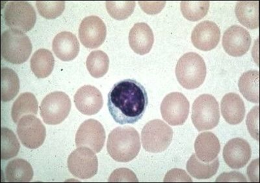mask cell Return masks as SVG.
Returning <instances> with one entry per match:
<instances>
[{
  "label": "cell",
  "instance_id": "cell-9",
  "mask_svg": "<svg viewBox=\"0 0 260 183\" xmlns=\"http://www.w3.org/2000/svg\"><path fill=\"white\" fill-rule=\"evenodd\" d=\"M67 164L70 172L81 179L94 177L99 170V161L95 152L86 147L78 148L72 152Z\"/></svg>",
  "mask_w": 260,
  "mask_h": 183
},
{
  "label": "cell",
  "instance_id": "cell-15",
  "mask_svg": "<svg viewBox=\"0 0 260 183\" xmlns=\"http://www.w3.org/2000/svg\"><path fill=\"white\" fill-rule=\"evenodd\" d=\"M249 143L241 138L232 139L224 146L223 158L230 168L238 170L245 167L251 158Z\"/></svg>",
  "mask_w": 260,
  "mask_h": 183
},
{
  "label": "cell",
  "instance_id": "cell-7",
  "mask_svg": "<svg viewBox=\"0 0 260 183\" xmlns=\"http://www.w3.org/2000/svg\"><path fill=\"white\" fill-rule=\"evenodd\" d=\"M5 23L11 29L26 32L36 25L37 15L28 2L13 1L7 5L4 13Z\"/></svg>",
  "mask_w": 260,
  "mask_h": 183
},
{
  "label": "cell",
  "instance_id": "cell-3",
  "mask_svg": "<svg viewBox=\"0 0 260 183\" xmlns=\"http://www.w3.org/2000/svg\"><path fill=\"white\" fill-rule=\"evenodd\" d=\"M178 82L187 89H194L203 84L206 76L204 59L196 53H187L178 60L176 66Z\"/></svg>",
  "mask_w": 260,
  "mask_h": 183
},
{
  "label": "cell",
  "instance_id": "cell-2",
  "mask_svg": "<svg viewBox=\"0 0 260 183\" xmlns=\"http://www.w3.org/2000/svg\"><path fill=\"white\" fill-rule=\"evenodd\" d=\"M107 150L115 161L127 163L136 158L141 150L140 136L133 127H117L109 135Z\"/></svg>",
  "mask_w": 260,
  "mask_h": 183
},
{
  "label": "cell",
  "instance_id": "cell-11",
  "mask_svg": "<svg viewBox=\"0 0 260 183\" xmlns=\"http://www.w3.org/2000/svg\"><path fill=\"white\" fill-rule=\"evenodd\" d=\"M17 134L25 147L37 149L45 142L46 127L36 116L25 115L18 122Z\"/></svg>",
  "mask_w": 260,
  "mask_h": 183
},
{
  "label": "cell",
  "instance_id": "cell-35",
  "mask_svg": "<svg viewBox=\"0 0 260 183\" xmlns=\"http://www.w3.org/2000/svg\"><path fill=\"white\" fill-rule=\"evenodd\" d=\"M108 182H139L134 171L127 168H119L113 171Z\"/></svg>",
  "mask_w": 260,
  "mask_h": 183
},
{
  "label": "cell",
  "instance_id": "cell-5",
  "mask_svg": "<svg viewBox=\"0 0 260 183\" xmlns=\"http://www.w3.org/2000/svg\"><path fill=\"white\" fill-rule=\"evenodd\" d=\"M191 119L199 131L215 128L220 120L219 103L215 97L208 94L197 97L192 104Z\"/></svg>",
  "mask_w": 260,
  "mask_h": 183
},
{
  "label": "cell",
  "instance_id": "cell-25",
  "mask_svg": "<svg viewBox=\"0 0 260 183\" xmlns=\"http://www.w3.org/2000/svg\"><path fill=\"white\" fill-rule=\"evenodd\" d=\"M39 104L36 96L31 93L26 92L20 94L13 103L11 116L15 123L24 116L36 115L38 113Z\"/></svg>",
  "mask_w": 260,
  "mask_h": 183
},
{
  "label": "cell",
  "instance_id": "cell-32",
  "mask_svg": "<svg viewBox=\"0 0 260 183\" xmlns=\"http://www.w3.org/2000/svg\"><path fill=\"white\" fill-rule=\"evenodd\" d=\"M106 4L107 11L111 17L117 20H124L134 13L136 3L134 1H108Z\"/></svg>",
  "mask_w": 260,
  "mask_h": 183
},
{
  "label": "cell",
  "instance_id": "cell-26",
  "mask_svg": "<svg viewBox=\"0 0 260 183\" xmlns=\"http://www.w3.org/2000/svg\"><path fill=\"white\" fill-rule=\"evenodd\" d=\"M189 174L198 179H208L217 173L219 168V159L216 158L210 163H204L193 154L188 161L186 166Z\"/></svg>",
  "mask_w": 260,
  "mask_h": 183
},
{
  "label": "cell",
  "instance_id": "cell-34",
  "mask_svg": "<svg viewBox=\"0 0 260 183\" xmlns=\"http://www.w3.org/2000/svg\"><path fill=\"white\" fill-rule=\"evenodd\" d=\"M247 126L250 135L254 140L259 141V106H255L250 111L247 117Z\"/></svg>",
  "mask_w": 260,
  "mask_h": 183
},
{
  "label": "cell",
  "instance_id": "cell-38",
  "mask_svg": "<svg viewBox=\"0 0 260 183\" xmlns=\"http://www.w3.org/2000/svg\"><path fill=\"white\" fill-rule=\"evenodd\" d=\"M216 182H247V180L242 173L238 171H231L222 173L217 177Z\"/></svg>",
  "mask_w": 260,
  "mask_h": 183
},
{
  "label": "cell",
  "instance_id": "cell-29",
  "mask_svg": "<svg viewBox=\"0 0 260 183\" xmlns=\"http://www.w3.org/2000/svg\"><path fill=\"white\" fill-rule=\"evenodd\" d=\"M86 66L90 75L94 78H101L108 73L110 59L102 51H94L88 56Z\"/></svg>",
  "mask_w": 260,
  "mask_h": 183
},
{
  "label": "cell",
  "instance_id": "cell-28",
  "mask_svg": "<svg viewBox=\"0 0 260 183\" xmlns=\"http://www.w3.org/2000/svg\"><path fill=\"white\" fill-rule=\"evenodd\" d=\"M1 75L2 101L7 103L17 96L20 90V80L16 72L11 68H2Z\"/></svg>",
  "mask_w": 260,
  "mask_h": 183
},
{
  "label": "cell",
  "instance_id": "cell-36",
  "mask_svg": "<svg viewBox=\"0 0 260 183\" xmlns=\"http://www.w3.org/2000/svg\"><path fill=\"white\" fill-rule=\"evenodd\" d=\"M165 182H192L191 178L187 174L186 171L181 169H173L167 173L164 178Z\"/></svg>",
  "mask_w": 260,
  "mask_h": 183
},
{
  "label": "cell",
  "instance_id": "cell-30",
  "mask_svg": "<svg viewBox=\"0 0 260 183\" xmlns=\"http://www.w3.org/2000/svg\"><path fill=\"white\" fill-rule=\"evenodd\" d=\"M1 131L2 159H12L16 157L20 151V143L14 132L8 127H2Z\"/></svg>",
  "mask_w": 260,
  "mask_h": 183
},
{
  "label": "cell",
  "instance_id": "cell-10",
  "mask_svg": "<svg viewBox=\"0 0 260 183\" xmlns=\"http://www.w3.org/2000/svg\"><path fill=\"white\" fill-rule=\"evenodd\" d=\"M189 108V101L184 95L171 93L165 97L161 104L162 119L172 126H180L186 121Z\"/></svg>",
  "mask_w": 260,
  "mask_h": 183
},
{
  "label": "cell",
  "instance_id": "cell-39",
  "mask_svg": "<svg viewBox=\"0 0 260 183\" xmlns=\"http://www.w3.org/2000/svg\"><path fill=\"white\" fill-rule=\"evenodd\" d=\"M248 178L251 182H259V159L253 161L247 168Z\"/></svg>",
  "mask_w": 260,
  "mask_h": 183
},
{
  "label": "cell",
  "instance_id": "cell-24",
  "mask_svg": "<svg viewBox=\"0 0 260 183\" xmlns=\"http://www.w3.org/2000/svg\"><path fill=\"white\" fill-rule=\"evenodd\" d=\"M34 175L31 164L24 159H14L6 166V177L9 182H28L32 179Z\"/></svg>",
  "mask_w": 260,
  "mask_h": 183
},
{
  "label": "cell",
  "instance_id": "cell-27",
  "mask_svg": "<svg viewBox=\"0 0 260 183\" xmlns=\"http://www.w3.org/2000/svg\"><path fill=\"white\" fill-rule=\"evenodd\" d=\"M259 71L255 70L245 72L239 80L241 94L250 103H259Z\"/></svg>",
  "mask_w": 260,
  "mask_h": 183
},
{
  "label": "cell",
  "instance_id": "cell-14",
  "mask_svg": "<svg viewBox=\"0 0 260 183\" xmlns=\"http://www.w3.org/2000/svg\"><path fill=\"white\" fill-rule=\"evenodd\" d=\"M252 38L249 32L240 25H234L224 32L222 47L232 57H242L249 50Z\"/></svg>",
  "mask_w": 260,
  "mask_h": 183
},
{
  "label": "cell",
  "instance_id": "cell-20",
  "mask_svg": "<svg viewBox=\"0 0 260 183\" xmlns=\"http://www.w3.org/2000/svg\"><path fill=\"white\" fill-rule=\"evenodd\" d=\"M220 109L222 117L230 124H240L245 118V104L241 97L234 93L225 95L220 103Z\"/></svg>",
  "mask_w": 260,
  "mask_h": 183
},
{
  "label": "cell",
  "instance_id": "cell-1",
  "mask_svg": "<svg viewBox=\"0 0 260 183\" xmlns=\"http://www.w3.org/2000/svg\"><path fill=\"white\" fill-rule=\"evenodd\" d=\"M148 104L145 87L134 80L120 81L108 94L109 111L115 121L121 125L138 122L145 114Z\"/></svg>",
  "mask_w": 260,
  "mask_h": 183
},
{
  "label": "cell",
  "instance_id": "cell-18",
  "mask_svg": "<svg viewBox=\"0 0 260 183\" xmlns=\"http://www.w3.org/2000/svg\"><path fill=\"white\" fill-rule=\"evenodd\" d=\"M129 43L132 50L137 54H147L152 50L154 36L152 29L146 23H137L130 30Z\"/></svg>",
  "mask_w": 260,
  "mask_h": 183
},
{
  "label": "cell",
  "instance_id": "cell-8",
  "mask_svg": "<svg viewBox=\"0 0 260 183\" xmlns=\"http://www.w3.org/2000/svg\"><path fill=\"white\" fill-rule=\"evenodd\" d=\"M71 106V99L65 93L52 92L42 101L41 116L46 124H61L68 117Z\"/></svg>",
  "mask_w": 260,
  "mask_h": 183
},
{
  "label": "cell",
  "instance_id": "cell-31",
  "mask_svg": "<svg viewBox=\"0 0 260 183\" xmlns=\"http://www.w3.org/2000/svg\"><path fill=\"white\" fill-rule=\"evenodd\" d=\"M210 2L183 1L180 3L181 11L187 20L197 22L207 15Z\"/></svg>",
  "mask_w": 260,
  "mask_h": 183
},
{
  "label": "cell",
  "instance_id": "cell-23",
  "mask_svg": "<svg viewBox=\"0 0 260 183\" xmlns=\"http://www.w3.org/2000/svg\"><path fill=\"white\" fill-rule=\"evenodd\" d=\"M55 59L52 52L40 49L32 55L30 66L34 75L39 78H45L51 75L54 68Z\"/></svg>",
  "mask_w": 260,
  "mask_h": 183
},
{
  "label": "cell",
  "instance_id": "cell-16",
  "mask_svg": "<svg viewBox=\"0 0 260 183\" xmlns=\"http://www.w3.org/2000/svg\"><path fill=\"white\" fill-rule=\"evenodd\" d=\"M220 38L218 25L211 21H203L195 26L191 34V41L198 50L209 52L217 47Z\"/></svg>",
  "mask_w": 260,
  "mask_h": 183
},
{
  "label": "cell",
  "instance_id": "cell-33",
  "mask_svg": "<svg viewBox=\"0 0 260 183\" xmlns=\"http://www.w3.org/2000/svg\"><path fill=\"white\" fill-rule=\"evenodd\" d=\"M36 6L41 16L46 19L52 20L59 17L64 12L65 2L38 1L36 2Z\"/></svg>",
  "mask_w": 260,
  "mask_h": 183
},
{
  "label": "cell",
  "instance_id": "cell-21",
  "mask_svg": "<svg viewBox=\"0 0 260 183\" xmlns=\"http://www.w3.org/2000/svg\"><path fill=\"white\" fill-rule=\"evenodd\" d=\"M194 150L199 160L204 163H210L217 158L219 154V139L211 132H203L195 140Z\"/></svg>",
  "mask_w": 260,
  "mask_h": 183
},
{
  "label": "cell",
  "instance_id": "cell-17",
  "mask_svg": "<svg viewBox=\"0 0 260 183\" xmlns=\"http://www.w3.org/2000/svg\"><path fill=\"white\" fill-rule=\"evenodd\" d=\"M74 103L79 112L85 115H93L103 106V97L96 87L83 85L74 96Z\"/></svg>",
  "mask_w": 260,
  "mask_h": 183
},
{
  "label": "cell",
  "instance_id": "cell-19",
  "mask_svg": "<svg viewBox=\"0 0 260 183\" xmlns=\"http://www.w3.org/2000/svg\"><path fill=\"white\" fill-rule=\"evenodd\" d=\"M52 49L55 56L62 61H72L80 52V43L77 37L71 32H60L53 40Z\"/></svg>",
  "mask_w": 260,
  "mask_h": 183
},
{
  "label": "cell",
  "instance_id": "cell-22",
  "mask_svg": "<svg viewBox=\"0 0 260 183\" xmlns=\"http://www.w3.org/2000/svg\"><path fill=\"white\" fill-rule=\"evenodd\" d=\"M235 12L239 22L247 28L255 29L258 27V2H238L236 4Z\"/></svg>",
  "mask_w": 260,
  "mask_h": 183
},
{
  "label": "cell",
  "instance_id": "cell-6",
  "mask_svg": "<svg viewBox=\"0 0 260 183\" xmlns=\"http://www.w3.org/2000/svg\"><path fill=\"white\" fill-rule=\"evenodd\" d=\"M173 138V129L159 119L148 122L141 132L144 149L154 154L166 150L170 146Z\"/></svg>",
  "mask_w": 260,
  "mask_h": 183
},
{
  "label": "cell",
  "instance_id": "cell-12",
  "mask_svg": "<svg viewBox=\"0 0 260 183\" xmlns=\"http://www.w3.org/2000/svg\"><path fill=\"white\" fill-rule=\"evenodd\" d=\"M106 138L105 129L101 122L94 119L87 120L80 125L76 133V145L99 153L104 147Z\"/></svg>",
  "mask_w": 260,
  "mask_h": 183
},
{
  "label": "cell",
  "instance_id": "cell-37",
  "mask_svg": "<svg viewBox=\"0 0 260 183\" xmlns=\"http://www.w3.org/2000/svg\"><path fill=\"white\" fill-rule=\"evenodd\" d=\"M166 2H139V6L145 13L155 15L162 10L166 6Z\"/></svg>",
  "mask_w": 260,
  "mask_h": 183
},
{
  "label": "cell",
  "instance_id": "cell-13",
  "mask_svg": "<svg viewBox=\"0 0 260 183\" xmlns=\"http://www.w3.org/2000/svg\"><path fill=\"white\" fill-rule=\"evenodd\" d=\"M106 35V24L99 16H87L81 21L79 37L85 48L95 49L100 47L105 41Z\"/></svg>",
  "mask_w": 260,
  "mask_h": 183
},
{
  "label": "cell",
  "instance_id": "cell-4",
  "mask_svg": "<svg viewBox=\"0 0 260 183\" xmlns=\"http://www.w3.org/2000/svg\"><path fill=\"white\" fill-rule=\"evenodd\" d=\"M2 56L13 64H22L28 60L32 52L29 37L18 30L9 29L2 34Z\"/></svg>",
  "mask_w": 260,
  "mask_h": 183
}]
</instances>
